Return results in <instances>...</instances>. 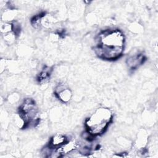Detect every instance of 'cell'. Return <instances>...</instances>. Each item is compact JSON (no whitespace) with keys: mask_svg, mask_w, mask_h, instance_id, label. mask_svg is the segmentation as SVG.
<instances>
[{"mask_svg":"<svg viewBox=\"0 0 158 158\" xmlns=\"http://www.w3.org/2000/svg\"><path fill=\"white\" fill-rule=\"evenodd\" d=\"M94 51L100 59L114 61L120 58L125 46V36L118 28H107L101 31L96 37Z\"/></svg>","mask_w":158,"mask_h":158,"instance_id":"obj_1","label":"cell"},{"mask_svg":"<svg viewBox=\"0 0 158 158\" xmlns=\"http://www.w3.org/2000/svg\"><path fill=\"white\" fill-rule=\"evenodd\" d=\"M112 120L113 114L109 109L99 107L85 120V131L89 137L99 136L105 133Z\"/></svg>","mask_w":158,"mask_h":158,"instance_id":"obj_2","label":"cell"},{"mask_svg":"<svg viewBox=\"0 0 158 158\" xmlns=\"http://www.w3.org/2000/svg\"><path fill=\"white\" fill-rule=\"evenodd\" d=\"M18 114L22 122V128L35 127L40 122L39 112L34 100L25 99L19 107Z\"/></svg>","mask_w":158,"mask_h":158,"instance_id":"obj_3","label":"cell"},{"mask_svg":"<svg viewBox=\"0 0 158 158\" xmlns=\"http://www.w3.org/2000/svg\"><path fill=\"white\" fill-rule=\"evenodd\" d=\"M146 60V56L143 52H138L130 55L127 59L126 63L130 70H135L143 65Z\"/></svg>","mask_w":158,"mask_h":158,"instance_id":"obj_4","label":"cell"},{"mask_svg":"<svg viewBox=\"0 0 158 158\" xmlns=\"http://www.w3.org/2000/svg\"><path fill=\"white\" fill-rule=\"evenodd\" d=\"M54 94L59 100L64 103L68 102L70 100L72 95L70 89L62 85H58L56 88Z\"/></svg>","mask_w":158,"mask_h":158,"instance_id":"obj_5","label":"cell"},{"mask_svg":"<svg viewBox=\"0 0 158 158\" xmlns=\"http://www.w3.org/2000/svg\"><path fill=\"white\" fill-rule=\"evenodd\" d=\"M78 144L75 141H68L64 144L56 149V153L58 156H61L64 154L71 153L78 149Z\"/></svg>","mask_w":158,"mask_h":158,"instance_id":"obj_6","label":"cell"},{"mask_svg":"<svg viewBox=\"0 0 158 158\" xmlns=\"http://www.w3.org/2000/svg\"><path fill=\"white\" fill-rule=\"evenodd\" d=\"M69 140L66 136L61 133H57L52 136L49 142V149H57L63 144H64Z\"/></svg>","mask_w":158,"mask_h":158,"instance_id":"obj_7","label":"cell"},{"mask_svg":"<svg viewBox=\"0 0 158 158\" xmlns=\"http://www.w3.org/2000/svg\"><path fill=\"white\" fill-rule=\"evenodd\" d=\"M51 73V69L49 67H45L38 74L37 80L39 83H44L49 78Z\"/></svg>","mask_w":158,"mask_h":158,"instance_id":"obj_8","label":"cell"},{"mask_svg":"<svg viewBox=\"0 0 158 158\" xmlns=\"http://www.w3.org/2000/svg\"><path fill=\"white\" fill-rule=\"evenodd\" d=\"M19 33H17L16 31H12V32L3 35V38L5 41V43L9 45L12 44L13 43H15V41L17 36L19 35Z\"/></svg>","mask_w":158,"mask_h":158,"instance_id":"obj_9","label":"cell"}]
</instances>
